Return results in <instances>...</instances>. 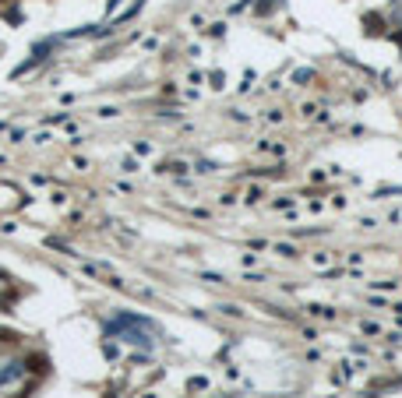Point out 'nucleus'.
<instances>
[{"instance_id":"f257e3e1","label":"nucleus","mask_w":402,"mask_h":398,"mask_svg":"<svg viewBox=\"0 0 402 398\" xmlns=\"http://www.w3.org/2000/svg\"><path fill=\"white\" fill-rule=\"evenodd\" d=\"M4 4H11V0H0V8H4Z\"/></svg>"}]
</instances>
